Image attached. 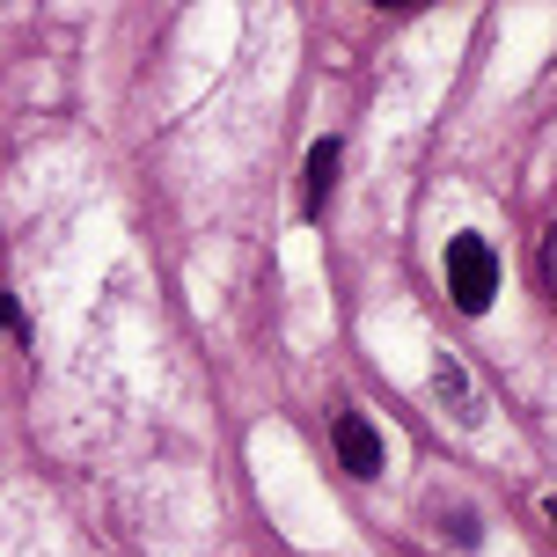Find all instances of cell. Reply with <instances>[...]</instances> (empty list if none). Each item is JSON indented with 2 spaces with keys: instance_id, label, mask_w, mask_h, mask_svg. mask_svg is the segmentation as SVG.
Wrapping results in <instances>:
<instances>
[{
  "instance_id": "2",
  "label": "cell",
  "mask_w": 557,
  "mask_h": 557,
  "mask_svg": "<svg viewBox=\"0 0 557 557\" xmlns=\"http://www.w3.org/2000/svg\"><path fill=\"white\" fill-rule=\"evenodd\" d=\"M331 441H337V462H345L352 476H382V433H374L360 411H337Z\"/></svg>"
},
{
  "instance_id": "3",
  "label": "cell",
  "mask_w": 557,
  "mask_h": 557,
  "mask_svg": "<svg viewBox=\"0 0 557 557\" xmlns=\"http://www.w3.org/2000/svg\"><path fill=\"white\" fill-rule=\"evenodd\" d=\"M337 162H345V147H337V139H315V147H308V176H301V213H308V221H315V213L331 206Z\"/></svg>"
},
{
  "instance_id": "1",
  "label": "cell",
  "mask_w": 557,
  "mask_h": 557,
  "mask_svg": "<svg viewBox=\"0 0 557 557\" xmlns=\"http://www.w3.org/2000/svg\"><path fill=\"white\" fill-rule=\"evenodd\" d=\"M447 294H455L462 315H484L492 308V294H499V257H492L484 235H455L447 243Z\"/></svg>"
},
{
  "instance_id": "5",
  "label": "cell",
  "mask_w": 557,
  "mask_h": 557,
  "mask_svg": "<svg viewBox=\"0 0 557 557\" xmlns=\"http://www.w3.org/2000/svg\"><path fill=\"white\" fill-rule=\"evenodd\" d=\"M441 535L455 543V550H476V535H484V529H476L470 506H455V513H441Z\"/></svg>"
},
{
  "instance_id": "6",
  "label": "cell",
  "mask_w": 557,
  "mask_h": 557,
  "mask_svg": "<svg viewBox=\"0 0 557 557\" xmlns=\"http://www.w3.org/2000/svg\"><path fill=\"white\" fill-rule=\"evenodd\" d=\"M535 272H543V294L557 301V227L543 235V250H535Z\"/></svg>"
},
{
  "instance_id": "7",
  "label": "cell",
  "mask_w": 557,
  "mask_h": 557,
  "mask_svg": "<svg viewBox=\"0 0 557 557\" xmlns=\"http://www.w3.org/2000/svg\"><path fill=\"white\" fill-rule=\"evenodd\" d=\"M0 331H8V337H23V315H15V301H8V294H0Z\"/></svg>"
},
{
  "instance_id": "8",
  "label": "cell",
  "mask_w": 557,
  "mask_h": 557,
  "mask_svg": "<svg viewBox=\"0 0 557 557\" xmlns=\"http://www.w3.org/2000/svg\"><path fill=\"white\" fill-rule=\"evenodd\" d=\"M543 513H550V529H557V499H550V506H543Z\"/></svg>"
},
{
  "instance_id": "4",
  "label": "cell",
  "mask_w": 557,
  "mask_h": 557,
  "mask_svg": "<svg viewBox=\"0 0 557 557\" xmlns=\"http://www.w3.org/2000/svg\"><path fill=\"white\" fill-rule=\"evenodd\" d=\"M433 389H441V404H455V418H462V425H476V418H484V404H476V389H470V374H462V360H455V352H441Z\"/></svg>"
}]
</instances>
